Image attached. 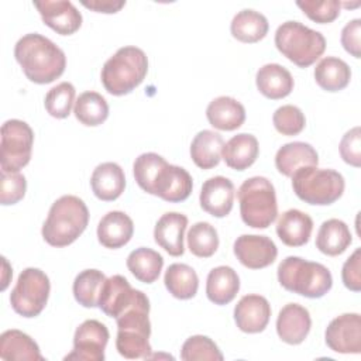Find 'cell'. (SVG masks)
Returning a JSON list of instances; mask_svg holds the SVG:
<instances>
[{
	"label": "cell",
	"instance_id": "6da1fadb",
	"mask_svg": "<svg viewBox=\"0 0 361 361\" xmlns=\"http://www.w3.org/2000/svg\"><path fill=\"white\" fill-rule=\"evenodd\" d=\"M137 185L147 193L161 197L165 202L178 203L189 197L193 188L190 173L155 152L138 155L133 165Z\"/></svg>",
	"mask_w": 361,
	"mask_h": 361
},
{
	"label": "cell",
	"instance_id": "7a4b0ae2",
	"mask_svg": "<svg viewBox=\"0 0 361 361\" xmlns=\"http://www.w3.org/2000/svg\"><path fill=\"white\" fill-rule=\"evenodd\" d=\"M14 56L27 79L38 85L54 82L66 68L65 52L38 32L23 35L16 42Z\"/></svg>",
	"mask_w": 361,
	"mask_h": 361
},
{
	"label": "cell",
	"instance_id": "3957f363",
	"mask_svg": "<svg viewBox=\"0 0 361 361\" xmlns=\"http://www.w3.org/2000/svg\"><path fill=\"white\" fill-rule=\"evenodd\" d=\"M89 223V210L85 202L73 195L56 199L42 226V237L52 247H66L78 240Z\"/></svg>",
	"mask_w": 361,
	"mask_h": 361
},
{
	"label": "cell",
	"instance_id": "277c9868",
	"mask_svg": "<svg viewBox=\"0 0 361 361\" xmlns=\"http://www.w3.org/2000/svg\"><path fill=\"white\" fill-rule=\"evenodd\" d=\"M148 72L145 52L133 45L121 47L110 56L102 68V83L113 96H123L133 92L142 83Z\"/></svg>",
	"mask_w": 361,
	"mask_h": 361
},
{
	"label": "cell",
	"instance_id": "5b68a950",
	"mask_svg": "<svg viewBox=\"0 0 361 361\" xmlns=\"http://www.w3.org/2000/svg\"><path fill=\"white\" fill-rule=\"evenodd\" d=\"M278 282L289 292L309 299L324 296L333 286V276L320 262L289 255L278 265Z\"/></svg>",
	"mask_w": 361,
	"mask_h": 361
},
{
	"label": "cell",
	"instance_id": "8992f818",
	"mask_svg": "<svg viewBox=\"0 0 361 361\" xmlns=\"http://www.w3.org/2000/svg\"><path fill=\"white\" fill-rule=\"evenodd\" d=\"M275 45L290 62L299 68H307L323 55L326 38L299 21H285L276 28Z\"/></svg>",
	"mask_w": 361,
	"mask_h": 361
},
{
	"label": "cell",
	"instance_id": "52a82bcc",
	"mask_svg": "<svg viewBox=\"0 0 361 361\" xmlns=\"http://www.w3.org/2000/svg\"><path fill=\"white\" fill-rule=\"evenodd\" d=\"M241 220L252 228L269 227L278 216L276 193L272 182L264 176L245 179L238 188Z\"/></svg>",
	"mask_w": 361,
	"mask_h": 361
},
{
	"label": "cell",
	"instance_id": "ba28073f",
	"mask_svg": "<svg viewBox=\"0 0 361 361\" xmlns=\"http://www.w3.org/2000/svg\"><path fill=\"white\" fill-rule=\"evenodd\" d=\"M295 195L309 204L327 206L338 200L344 192L345 182L340 172L317 166H303L292 176Z\"/></svg>",
	"mask_w": 361,
	"mask_h": 361
},
{
	"label": "cell",
	"instance_id": "9c48e42d",
	"mask_svg": "<svg viewBox=\"0 0 361 361\" xmlns=\"http://www.w3.org/2000/svg\"><path fill=\"white\" fill-rule=\"evenodd\" d=\"M51 283L48 275L38 268H25L10 293L13 310L23 317H35L47 306Z\"/></svg>",
	"mask_w": 361,
	"mask_h": 361
},
{
	"label": "cell",
	"instance_id": "30bf717a",
	"mask_svg": "<svg viewBox=\"0 0 361 361\" xmlns=\"http://www.w3.org/2000/svg\"><path fill=\"white\" fill-rule=\"evenodd\" d=\"M34 131L23 120L11 118L1 126V172H18L31 159Z\"/></svg>",
	"mask_w": 361,
	"mask_h": 361
},
{
	"label": "cell",
	"instance_id": "8fae6325",
	"mask_svg": "<svg viewBox=\"0 0 361 361\" xmlns=\"http://www.w3.org/2000/svg\"><path fill=\"white\" fill-rule=\"evenodd\" d=\"M109 337L110 334L104 323L94 319L85 320L75 331L73 350L63 360L103 361Z\"/></svg>",
	"mask_w": 361,
	"mask_h": 361
},
{
	"label": "cell",
	"instance_id": "7c38bea8",
	"mask_svg": "<svg viewBox=\"0 0 361 361\" xmlns=\"http://www.w3.org/2000/svg\"><path fill=\"white\" fill-rule=\"evenodd\" d=\"M330 350L341 354L361 353V316L358 313H343L334 317L324 333Z\"/></svg>",
	"mask_w": 361,
	"mask_h": 361
},
{
	"label": "cell",
	"instance_id": "4fadbf2b",
	"mask_svg": "<svg viewBox=\"0 0 361 361\" xmlns=\"http://www.w3.org/2000/svg\"><path fill=\"white\" fill-rule=\"evenodd\" d=\"M234 255L244 267L261 269L271 265L278 255L275 243L267 235L243 234L237 237L233 245Z\"/></svg>",
	"mask_w": 361,
	"mask_h": 361
},
{
	"label": "cell",
	"instance_id": "5bb4252c",
	"mask_svg": "<svg viewBox=\"0 0 361 361\" xmlns=\"http://www.w3.org/2000/svg\"><path fill=\"white\" fill-rule=\"evenodd\" d=\"M42 21L59 35H72L82 25V14L72 1L42 0L34 1Z\"/></svg>",
	"mask_w": 361,
	"mask_h": 361
},
{
	"label": "cell",
	"instance_id": "9a60e30c",
	"mask_svg": "<svg viewBox=\"0 0 361 361\" xmlns=\"http://www.w3.org/2000/svg\"><path fill=\"white\" fill-rule=\"evenodd\" d=\"M140 290L134 289L123 275L106 278L97 300V307L109 317H118L138 296Z\"/></svg>",
	"mask_w": 361,
	"mask_h": 361
},
{
	"label": "cell",
	"instance_id": "2e32d148",
	"mask_svg": "<svg viewBox=\"0 0 361 361\" xmlns=\"http://www.w3.org/2000/svg\"><path fill=\"white\" fill-rule=\"evenodd\" d=\"M200 207L213 217H226L234 203V185L226 176H212L202 185Z\"/></svg>",
	"mask_w": 361,
	"mask_h": 361
},
{
	"label": "cell",
	"instance_id": "e0dca14e",
	"mask_svg": "<svg viewBox=\"0 0 361 361\" xmlns=\"http://www.w3.org/2000/svg\"><path fill=\"white\" fill-rule=\"evenodd\" d=\"M271 305L261 295H245L234 307V322L244 333H261L269 323Z\"/></svg>",
	"mask_w": 361,
	"mask_h": 361
},
{
	"label": "cell",
	"instance_id": "ac0fdd59",
	"mask_svg": "<svg viewBox=\"0 0 361 361\" xmlns=\"http://www.w3.org/2000/svg\"><path fill=\"white\" fill-rule=\"evenodd\" d=\"M312 327L309 310L299 303L285 305L276 317V333L279 338L290 345L305 341Z\"/></svg>",
	"mask_w": 361,
	"mask_h": 361
},
{
	"label": "cell",
	"instance_id": "d6986e66",
	"mask_svg": "<svg viewBox=\"0 0 361 361\" xmlns=\"http://www.w3.org/2000/svg\"><path fill=\"white\" fill-rule=\"evenodd\" d=\"M188 227V217L178 212L162 214L154 228L155 243L172 257H180L185 252L183 237Z\"/></svg>",
	"mask_w": 361,
	"mask_h": 361
},
{
	"label": "cell",
	"instance_id": "ffe728a7",
	"mask_svg": "<svg viewBox=\"0 0 361 361\" xmlns=\"http://www.w3.org/2000/svg\"><path fill=\"white\" fill-rule=\"evenodd\" d=\"M134 234V223L128 214L120 210L106 213L97 226V240L106 248L126 245Z\"/></svg>",
	"mask_w": 361,
	"mask_h": 361
},
{
	"label": "cell",
	"instance_id": "44dd1931",
	"mask_svg": "<svg viewBox=\"0 0 361 361\" xmlns=\"http://www.w3.org/2000/svg\"><path fill=\"white\" fill-rule=\"evenodd\" d=\"M313 230V220L309 214L298 209L283 212L276 221V234L288 247L305 245Z\"/></svg>",
	"mask_w": 361,
	"mask_h": 361
},
{
	"label": "cell",
	"instance_id": "7402d4cb",
	"mask_svg": "<svg viewBox=\"0 0 361 361\" xmlns=\"http://www.w3.org/2000/svg\"><path fill=\"white\" fill-rule=\"evenodd\" d=\"M90 186L97 199L103 202L116 200L126 188L124 171L116 162L99 164L90 176Z\"/></svg>",
	"mask_w": 361,
	"mask_h": 361
},
{
	"label": "cell",
	"instance_id": "603a6c76",
	"mask_svg": "<svg viewBox=\"0 0 361 361\" xmlns=\"http://www.w3.org/2000/svg\"><path fill=\"white\" fill-rule=\"evenodd\" d=\"M206 117L210 126L214 128L233 131L244 124L245 109L237 99L231 96H219L207 104Z\"/></svg>",
	"mask_w": 361,
	"mask_h": 361
},
{
	"label": "cell",
	"instance_id": "cb8c5ba5",
	"mask_svg": "<svg viewBox=\"0 0 361 361\" xmlns=\"http://www.w3.org/2000/svg\"><path fill=\"white\" fill-rule=\"evenodd\" d=\"M319 155L316 149L303 141H293L283 144L275 155V166L279 173L292 176L303 166H317Z\"/></svg>",
	"mask_w": 361,
	"mask_h": 361
},
{
	"label": "cell",
	"instance_id": "d4e9b609",
	"mask_svg": "<svg viewBox=\"0 0 361 361\" xmlns=\"http://www.w3.org/2000/svg\"><path fill=\"white\" fill-rule=\"evenodd\" d=\"M257 89L268 99L278 100L290 94L293 90V78L290 72L279 63H265L255 75Z\"/></svg>",
	"mask_w": 361,
	"mask_h": 361
},
{
	"label": "cell",
	"instance_id": "484cf974",
	"mask_svg": "<svg viewBox=\"0 0 361 361\" xmlns=\"http://www.w3.org/2000/svg\"><path fill=\"white\" fill-rule=\"evenodd\" d=\"M259 144L255 135L240 133L231 137L221 149V158L226 165L235 171H245L258 158Z\"/></svg>",
	"mask_w": 361,
	"mask_h": 361
},
{
	"label": "cell",
	"instance_id": "4316f807",
	"mask_svg": "<svg viewBox=\"0 0 361 361\" xmlns=\"http://www.w3.org/2000/svg\"><path fill=\"white\" fill-rule=\"evenodd\" d=\"M240 290V278L237 272L227 265L213 268L206 279L207 299L219 306L230 303Z\"/></svg>",
	"mask_w": 361,
	"mask_h": 361
},
{
	"label": "cell",
	"instance_id": "83f0119b",
	"mask_svg": "<svg viewBox=\"0 0 361 361\" xmlns=\"http://www.w3.org/2000/svg\"><path fill=\"white\" fill-rule=\"evenodd\" d=\"M0 358L4 361H44L38 344L25 333L11 329L0 336Z\"/></svg>",
	"mask_w": 361,
	"mask_h": 361
},
{
	"label": "cell",
	"instance_id": "f1b7e54d",
	"mask_svg": "<svg viewBox=\"0 0 361 361\" xmlns=\"http://www.w3.org/2000/svg\"><path fill=\"white\" fill-rule=\"evenodd\" d=\"M353 241L348 226L338 219H329L322 223L316 235V247L320 252L336 257L343 254Z\"/></svg>",
	"mask_w": 361,
	"mask_h": 361
},
{
	"label": "cell",
	"instance_id": "f546056e",
	"mask_svg": "<svg viewBox=\"0 0 361 361\" xmlns=\"http://www.w3.org/2000/svg\"><path fill=\"white\" fill-rule=\"evenodd\" d=\"M223 137L213 130L199 131L190 144V158L200 169H212L221 159Z\"/></svg>",
	"mask_w": 361,
	"mask_h": 361
},
{
	"label": "cell",
	"instance_id": "4dcf8cb0",
	"mask_svg": "<svg viewBox=\"0 0 361 361\" xmlns=\"http://www.w3.org/2000/svg\"><path fill=\"white\" fill-rule=\"evenodd\" d=\"M269 30L268 20L259 11L252 8H244L238 11L230 24L231 35L245 44H254L261 41Z\"/></svg>",
	"mask_w": 361,
	"mask_h": 361
},
{
	"label": "cell",
	"instance_id": "1f68e13d",
	"mask_svg": "<svg viewBox=\"0 0 361 361\" xmlns=\"http://www.w3.org/2000/svg\"><path fill=\"white\" fill-rule=\"evenodd\" d=\"M351 79L348 63L337 56H324L314 68L316 83L327 92H338L347 87Z\"/></svg>",
	"mask_w": 361,
	"mask_h": 361
},
{
	"label": "cell",
	"instance_id": "d6a6232c",
	"mask_svg": "<svg viewBox=\"0 0 361 361\" xmlns=\"http://www.w3.org/2000/svg\"><path fill=\"white\" fill-rule=\"evenodd\" d=\"M164 283L173 298L186 300L197 293L199 278L196 271L188 264L175 262L165 271Z\"/></svg>",
	"mask_w": 361,
	"mask_h": 361
},
{
	"label": "cell",
	"instance_id": "836d02e7",
	"mask_svg": "<svg viewBox=\"0 0 361 361\" xmlns=\"http://www.w3.org/2000/svg\"><path fill=\"white\" fill-rule=\"evenodd\" d=\"M164 267V258L159 252L140 247L133 250L127 257V268L135 279L144 283H152L158 279Z\"/></svg>",
	"mask_w": 361,
	"mask_h": 361
},
{
	"label": "cell",
	"instance_id": "e575fe53",
	"mask_svg": "<svg viewBox=\"0 0 361 361\" xmlns=\"http://www.w3.org/2000/svg\"><path fill=\"white\" fill-rule=\"evenodd\" d=\"M75 117L87 127L103 124L109 117V104L97 92H83L73 106Z\"/></svg>",
	"mask_w": 361,
	"mask_h": 361
},
{
	"label": "cell",
	"instance_id": "d590c367",
	"mask_svg": "<svg viewBox=\"0 0 361 361\" xmlns=\"http://www.w3.org/2000/svg\"><path fill=\"white\" fill-rule=\"evenodd\" d=\"M106 281V275L99 269H85L73 281V296L83 307H96L99 293Z\"/></svg>",
	"mask_w": 361,
	"mask_h": 361
},
{
	"label": "cell",
	"instance_id": "8d00e7d4",
	"mask_svg": "<svg viewBox=\"0 0 361 361\" xmlns=\"http://www.w3.org/2000/svg\"><path fill=\"white\" fill-rule=\"evenodd\" d=\"M188 248L199 258L212 257L219 248L216 228L207 221L195 223L188 231Z\"/></svg>",
	"mask_w": 361,
	"mask_h": 361
},
{
	"label": "cell",
	"instance_id": "74e56055",
	"mask_svg": "<svg viewBox=\"0 0 361 361\" xmlns=\"http://www.w3.org/2000/svg\"><path fill=\"white\" fill-rule=\"evenodd\" d=\"M149 333L140 330H117L116 348L120 355L128 360L151 358Z\"/></svg>",
	"mask_w": 361,
	"mask_h": 361
},
{
	"label": "cell",
	"instance_id": "f35d334b",
	"mask_svg": "<svg viewBox=\"0 0 361 361\" xmlns=\"http://www.w3.org/2000/svg\"><path fill=\"white\" fill-rule=\"evenodd\" d=\"M75 94L76 92L71 82L58 83L45 94V110L55 118H66L75 103Z\"/></svg>",
	"mask_w": 361,
	"mask_h": 361
},
{
	"label": "cell",
	"instance_id": "ab89813d",
	"mask_svg": "<svg viewBox=\"0 0 361 361\" xmlns=\"http://www.w3.org/2000/svg\"><path fill=\"white\" fill-rule=\"evenodd\" d=\"M180 358L183 361H195V360H210V361H221L224 357L219 350L217 344L209 338L207 336L196 334L189 337L180 350Z\"/></svg>",
	"mask_w": 361,
	"mask_h": 361
},
{
	"label": "cell",
	"instance_id": "60d3db41",
	"mask_svg": "<svg viewBox=\"0 0 361 361\" xmlns=\"http://www.w3.org/2000/svg\"><path fill=\"white\" fill-rule=\"evenodd\" d=\"M274 127L282 135H298L306 126L302 110L293 104H285L275 110L272 116Z\"/></svg>",
	"mask_w": 361,
	"mask_h": 361
},
{
	"label": "cell",
	"instance_id": "b9f144b4",
	"mask_svg": "<svg viewBox=\"0 0 361 361\" xmlns=\"http://www.w3.org/2000/svg\"><path fill=\"white\" fill-rule=\"evenodd\" d=\"M296 6L314 23L319 24H327L334 21L340 16L341 3L337 0H299L296 1Z\"/></svg>",
	"mask_w": 361,
	"mask_h": 361
},
{
	"label": "cell",
	"instance_id": "7bdbcfd3",
	"mask_svg": "<svg viewBox=\"0 0 361 361\" xmlns=\"http://www.w3.org/2000/svg\"><path fill=\"white\" fill-rule=\"evenodd\" d=\"M27 190L25 176L20 172H1L0 203L3 206L18 203Z\"/></svg>",
	"mask_w": 361,
	"mask_h": 361
},
{
	"label": "cell",
	"instance_id": "ee69618b",
	"mask_svg": "<svg viewBox=\"0 0 361 361\" xmlns=\"http://www.w3.org/2000/svg\"><path fill=\"white\" fill-rule=\"evenodd\" d=\"M340 155L343 161L354 168L361 166V128L358 126L348 130L340 141Z\"/></svg>",
	"mask_w": 361,
	"mask_h": 361
},
{
	"label": "cell",
	"instance_id": "f6af8a7d",
	"mask_svg": "<svg viewBox=\"0 0 361 361\" xmlns=\"http://www.w3.org/2000/svg\"><path fill=\"white\" fill-rule=\"evenodd\" d=\"M341 279L347 289L353 292L361 290V248H355L345 259L341 269Z\"/></svg>",
	"mask_w": 361,
	"mask_h": 361
},
{
	"label": "cell",
	"instance_id": "bcb514c9",
	"mask_svg": "<svg viewBox=\"0 0 361 361\" xmlns=\"http://www.w3.org/2000/svg\"><path fill=\"white\" fill-rule=\"evenodd\" d=\"M361 20L348 21L341 30V45L354 58L361 56Z\"/></svg>",
	"mask_w": 361,
	"mask_h": 361
},
{
	"label": "cell",
	"instance_id": "7dc6e473",
	"mask_svg": "<svg viewBox=\"0 0 361 361\" xmlns=\"http://www.w3.org/2000/svg\"><path fill=\"white\" fill-rule=\"evenodd\" d=\"M80 3L86 8H90L96 13H104V14H114L126 6L124 0H82Z\"/></svg>",
	"mask_w": 361,
	"mask_h": 361
},
{
	"label": "cell",
	"instance_id": "c3c4849f",
	"mask_svg": "<svg viewBox=\"0 0 361 361\" xmlns=\"http://www.w3.org/2000/svg\"><path fill=\"white\" fill-rule=\"evenodd\" d=\"M3 259V285H1V290H4L6 288H7V285H8V278H7V275H13V272H11V268L8 267V262H7V259L3 257L1 258Z\"/></svg>",
	"mask_w": 361,
	"mask_h": 361
}]
</instances>
